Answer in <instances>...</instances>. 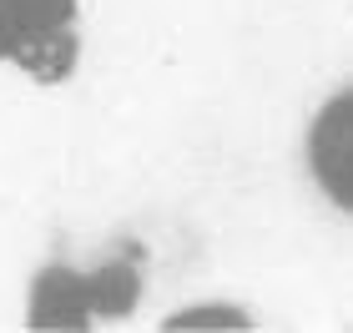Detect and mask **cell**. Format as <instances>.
Wrapping results in <instances>:
<instances>
[{
  "instance_id": "6da1fadb",
  "label": "cell",
  "mask_w": 353,
  "mask_h": 333,
  "mask_svg": "<svg viewBox=\"0 0 353 333\" xmlns=\"http://www.w3.org/2000/svg\"><path fill=\"white\" fill-rule=\"evenodd\" d=\"M147 293V273L137 258H101V263H41L26 283V328L76 333L121 323Z\"/></svg>"
},
{
  "instance_id": "7a4b0ae2",
  "label": "cell",
  "mask_w": 353,
  "mask_h": 333,
  "mask_svg": "<svg viewBox=\"0 0 353 333\" xmlns=\"http://www.w3.org/2000/svg\"><path fill=\"white\" fill-rule=\"evenodd\" d=\"M86 56L81 0H0V71L30 86H66Z\"/></svg>"
},
{
  "instance_id": "3957f363",
  "label": "cell",
  "mask_w": 353,
  "mask_h": 333,
  "mask_svg": "<svg viewBox=\"0 0 353 333\" xmlns=\"http://www.w3.org/2000/svg\"><path fill=\"white\" fill-rule=\"evenodd\" d=\"M303 177L328 212L353 222V76L323 91L303 121Z\"/></svg>"
},
{
  "instance_id": "277c9868",
  "label": "cell",
  "mask_w": 353,
  "mask_h": 333,
  "mask_svg": "<svg viewBox=\"0 0 353 333\" xmlns=\"http://www.w3.org/2000/svg\"><path fill=\"white\" fill-rule=\"evenodd\" d=\"M162 328H207V333H217V328H258V319H252L243 303H232V298H192V303L167 313Z\"/></svg>"
}]
</instances>
